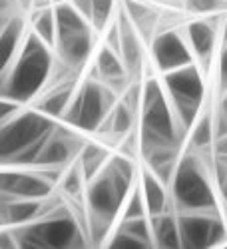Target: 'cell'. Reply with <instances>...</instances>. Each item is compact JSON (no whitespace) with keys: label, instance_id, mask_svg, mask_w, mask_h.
Masks as SVG:
<instances>
[{"label":"cell","instance_id":"28","mask_svg":"<svg viewBox=\"0 0 227 249\" xmlns=\"http://www.w3.org/2000/svg\"><path fill=\"white\" fill-rule=\"evenodd\" d=\"M114 2L116 0H92V18L90 22L96 28V32H102L110 26V18L114 14Z\"/></svg>","mask_w":227,"mask_h":249},{"label":"cell","instance_id":"27","mask_svg":"<svg viewBox=\"0 0 227 249\" xmlns=\"http://www.w3.org/2000/svg\"><path fill=\"white\" fill-rule=\"evenodd\" d=\"M138 217H150L146 197H143V192L140 185H136L130 192L126 203H123V210H122V219H138Z\"/></svg>","mask_w":227,"mask_h":249},{"label":"cell","instance_id":"1","mask_svg":"<svg viewBox=\"0 0 227 249\" xmlns=\"http://www.w3.org/2000/svg\"><path fill=\"white\" fill-rule=\"evenodd\" d=\"M136 168L134 160L126 154H118L108 160L96 178L86 183V233L94 243H102L122 213L130 192L134 190Z\"/></svg>","mask_w":227,"mask_h":249},{"label":"cell","instance_id":"18","mask_svg":"<svg viewBox=\"0 0 227 249\" xmlns=\"http://www.w3.org/2000/svg\"><path fill=\"white\" fill-rule=\"evenodd\" d=\"M76 86H74V80H68V82H62L58 86H52V88H46L36 100V110L42 112L50 118H64L70 104L76 96Z\"/></svg>","mask_w":227,"mask_h":249},{"label":"cell","instance_id":"3","mask_svg":"<svg viewBox=\"0 0 227 249\" xmlns=\"http://www.w3.org/2000/svg\"><path fill=\"white\" fill-rule=\"evenodd\" d=\"M12 231L18 247H32V249H62V247H78L84 243L82 227L76 215L62 203L60 199L48 197L46 212L38 219L8 227Z\"/></svg>","mask_w":227,"mask_h":249},{"label":"cell","instance_id":"19","mask_svg":"<svg viewBox=\"0 0 227 249\" xmlns=\"http://www.w3.org/2000/svg\"><path fill=\"white\" fill-rule=\"evenodd\" d=\"M138 112L134 108H130L122 98L118 100V104L114 106V110L108 114V118L102 122V126L98 128V134L102 136H110L114 142H122L126 136H130L134 132L136 120H138Z\"/></svg>","mask_w":227,"mask_h":249},{"label":"cell","instance_id":"11","mask_svg":"<svg viewBox=\"0 0 227 249\" xmlns=\"http://www.w3.org/2000/svg\"><path fill=\"white\" fill-rule=\"evenodd\" d=\"M68 124L66 126H56L38 156L36 168H68L70 163H74L82 148L86 146V142Z\"/></svg>","mask_w":227,"mask_h":249},{"label":"cell","instance_id":"5","mask_svg":"<svg viewBox=\"0 0 227 249\" xmlns=\"http://www.w3.org/2000/svg\"><path fill=\"white\" fill-rule=\"evenodd\" d=\"M170 192L175 212L217 210V199L208 176V168L197 152L188 150V154L179 158L174 179L170 183Z\"/></svg>","mask_w":227,"mask_h":249},{"label":"cell","instance_id":"20","mask_svg":"<svg viewBox=\"0 0 227 249\" xmlns=\"http://www.w3.org/2000/svg\"><path fill=\"white\" fill-rule=\"evenodd\" d=\"M24 20L20 14H12L10 18L2 20L0 28V54H2V70H6L14 58L18 56L20 48L24 44Z\"/></svg>","mask_w":227,"mask_h":249},{"label":"cell","instance_id":"14","mask_svg":"<svg viewBox=\"0 0 227 249\" xmlns=\"http://www.w3.org/2000/svg\"><path fill=\"white\" fill-rule=\"evenodd\" d=\"M92 78H98L102 82H106L110 88H114L118 94H123V90L128 88L130 84V74L126 70V64H123L122 56L110 48L108 44H104L98 54H96V62H94V68H92Z\"/></svg>","mask_w":227,"mask_h":249},{"label":"cell","instance_id":"23","mask_svg":"<svg viewBox=\"0 0 227 249\" xmlns=\"http://www.w3.org/2000/svg\"><path fill=\"white\" fill-rule=\"evenodd\" d=\"M215 142V126H213V112H201L193 128L190 130V150L197 154L213 152Z\"/></svg>","mask_w":227,"mask_h":249},{"label":"cell","instance_id":"9","mask_svg":"<svg viewBox=\"0 0 227 249\" xmlns=\"http://www.w3.org/2000/svg\"><path fill=\"white\" fill-rule=\"evenodd\" d=\"M181 247L203 249L215 247L227 239V221L219 210L211 212H177Z\"/></svg>","mask_w":227,"mask_h":249},{"label":"cell","instance_id":"37","mask_svg":"<svg viewBox=\"0 0 227 249\" xmlns=\"http://www.w3.org/2000/svg\"><path fill=\"white\" fill-rule=\"evenodd\" d=\"M223 40H225V44H227V16L223 20Z\"/></svg>","mask_w":227,"mask_h":249},{"label":"cell","instance_id":"2","mask_svg":"<svg viewBox=\"0 0 227 249\" xmlns=\"http://www.w3.org/2000/svg\"><path fill=\"white\" fill-rule=\"evenodd\" d=\"M52 50L36 32L28 34L14 62L2 70V98L26 104L42 94L56 64Z\"/></svg>","mask_w":227,"mask_h":249},{"label":"cell","instance_id":"34","mask_svg":"<svg viewBox=\"0 0 227 249\" xmlns=\"http://www.w3.org/2000/svg\"><path fill=\"white\" fill-rule=\"evenodd\" d=\"M72 4L80 10V14L84 18H92V0H72Z\"/></svg>","mask_w":227,"mask_h":249},{"label":"cell","instance_id":"31","mask_svg":"<svg viewBox=\"0 0 227 249\" xmlns=\"http://www.w3.org/2000/svg\"><path fill=\"white\" fill-rule=\"evenodd\" d=\"M217 88L221 94L227 92V44L219 52V60H217Z\"/></svg>","mask_w":227,"mask_h":249},{"label":"cell","instance_id":"33","mask_svg":"<svg viewBox=\"0 0 227 249\" xmlns=\"http://www.w3.org/2000/svg\"><path fill=\"white\" fill-rule=\"evenodd\" d=\"M213 158L227 160V134L215 138V142H213Z\"/></svg>","mask_w":227,"mask_h":249},{"label":"cell","instance_id":"12","mask_svg":"<svg viewBox=\"0 0 227 249\" xmlns=\"http://www.w3.org/2000/svg\"><path fill=\"white\" fill-rule=\"evenodd\" d=\"M52 190L54 183L40 170H4L0 176V194H2V197L46 199L52 196Z\"/></svg>","mask_w":227,"mask_h":249},{"label":"cell","instance_id":"30","mask_svg":"<svg viewBox=\"0 0 227 249\" xmlns=\"http://www.w3.org/2000/svg\"><path fill=\"white\" fill-rule=\"evenodd\" d=\"M110 247H114V249H143V247H150V245L116 227L114 235L110 237Z\"/></svg>","mask_w":227,"mask_h":249},{"label":"cell","instance_id":"26","mask_svg":"<svg viewBox=\"0 0 227 249\" xmlns=\"http://www.w3.org/2000/svg\"><path fill=\"white\" fill-rule=\"evenodd\" d=\"M84 183H88V181H86L84 174H82L78 161H74V163H70L66 168V172H64V176H62L58 185H60L62 192H64L68 197L80 199L78 196H82V192H84Z\"/></svg>","mask_w":227,"mask_h":249},{"label":"cell","instance_id":"25","mask_svg":"<svg viewBox=\"0 0 227 249\" xmlns=\"http://www.w3.org/2000/svg\"><path fill=\"white\" fill-rule=\"evenodd\" d=\"M34 32L44 40V42L54 48L56 46V36H58V24H56V12L54 8H40L34 14Z\"/></svg>","mask_w":227,"mask_h":249},{"label":"cell","instance_id":"6","mask_svg":"<svg viewBox=\"0 0 227 249\" xmlns=\"http://www.w3.org/2000/svg\"><path fill=\"white\" fill-rule=\"evenodd\" d=\"M163 86H166V92L170 96L179 130L183 132V136L190 134L193 124L203 112L205 84H203L201 70L193 62L190 66L166 72L163 74Z\"/></svg>","mask_w":227,"mask_h":249},{"label":"cell","instance_id":"17","mask_svg":"<svg viewBox=\"0 0 227 249\" xmlns=\"http://www.w3.org/2000/svg\"><path fill=\"white\" fill-rule=\"evenodd\" d=\"M185 38L193 50L195 60L201 66H210L217 46V22L211 20H195L185 26Z\"/></svg>","mask_w":227,"mask_h":249},{"label":"cell","instance_id":"16","mask_svg":"<svg viewBox=\"0 0 227 249\" xmlns=\"http://www.w3.org/2000/svg\"><path fill=\"white\" fill-rule=\"evenodd\" d=\"M46 199H22V197H2L0 199V223L2 227H18L38 219L46 212Z\"/></svg>","mask_w":227,"mask_h":249},{"label":"cell","instance_id":"36","mask_svg":"<svg viewBox=\"0 0 227 249\" xmlns=\"http://www.w3.org/2000/svg\"><path fill=\"white\" fill-rule=\"evenodd\" d=\"M32 2H34V0H20V6H22V8H30Z\"/></svg>","mask_w":227,"mask_h":249},{"label":"cell","instance_id":"13","mask_svg":"<svg viewBox=\"0 0 227 249\" xmlns=\"http://www.w3.org/2000/svg\"><path fill=\"white\" fill-rule=\"evenodd\" d=\"M94 26L80 30L68 36H58L54 54L64 64H68L72 70H80L88 62L92 50H94Z\"/></svg>","mask_w":227,"mask_h":249},{"label":"cell","instance_id":"21","mask_svg":"<svg viewBox=\"0 0 227 249\" xmlns=\"http://www.w3.org/2000/svg\"><path fill=\"white\" fill-rule=\"evenodd\" d=\"M140 188L143 192V197H146V205H148L150 215H159L163 212L172 210V197L168 192L170 185L163 183L152 170H146L141 174Z\"/></svg>","mask_w":227,"mask_h":249},{"label":"cell","instance_id":"22","mask_svg":"<svg viewBox=\"0 0 227 249\" xmlns=\"http://www.w3.org/2000/svg\"><path fill=\"white\" fill-rule=\"evenodd\" d=\"M150 223H152V235H154L156 247H161V249L181 247L177 213L174 210H168L159 215H150Z\"/></svg>","mask_w":227,"mask_h":249},{"label":"cell","instance_id":"15","mask_svg":"<svg viewBox=\"0 0 227 249\" xmlns=\"http://www.w3.org/2000/svg\"><path fill=\"white\" fill-rule=\"evenodd\" d=\"M120 24V36H122V46H120V56L126 64V70L130 78H138L143 68V48H141V34L134 26L130 16L123 10L118 18Z\"/></svg>","mask_w":227,"mask_h":249},{"label":"cell","instance_id":"4","mask_svg":"<svg viewBox=\"0 0 227 249\" xmlns=\"http://www.w3.org/2000/svg\"><path fill=\"white\" fill-rule=\"evenodd\" d=\"M140 110V142L141 154L156 148H179L185 138L179 130L168 92L156 78L143 82Z\"/></svg>","mask_w":227,"mask_h":249},{"label":"cell","instance_id":"8","mask_svg":"<svg viewBox=\"0 0 227 249\" xmlns=\"http://www.w3.org/2000/svg\"><path fill=\"white\" fill-rule=\"evenodd\" d=\"M58 124L54 118L34 110L18 112L12 120L0 124V160L8 163L16 154L46 138Z\"/></svg>","mask_w":227,"mask_h":249},{"label":"cell","instance_id":"32","mask_svg":"<svg viewBox=\"0 0 227 249\" xmlns=\"http://www.w3.org/2000/svg\"><path fill=\"white\" fill-rule=\"evenodd\" d=\"M18 112H20V104L18 102L8 100V98H2V102H0V124L12 120Z\"/></svg>","mask_w":227,"mask_h":249},{"label":"cell","instance_id":"35","mask_svg":"<svg viewBox=\"0 0 227 249\" xmlns=\"http://www.w3.org/2000/svg\"><path fill=\"white\" fill-rule=\"evenodd\" d=\"M52 4H54V0H34L32 8L40 10V8H48V6H52Z\"/></svg>","mask_w":227,"mask_h":249},{"label":"cell","instance_id":"7","mask_svg":"<svg viewBox=\"0 0 227 249\" xmlns=\"http://www.w3.org/2000/svg\"><path fill=\"white\" fill-rule=\"evenodd\" d=\"M118 100L120 94L114 88H110L106 82L90 76L76 90V96L64 116V124L82 132H98L102 122L114 110Z\"/></svg>","mask_w":227,"mask_h":249},{"label":"cell","instance_id":"24","mask_svg":"<svg viewBox=\"0 0 227 249\" xmlns=\"http://www.w3.org/2000/svg\"><path fill=\"white\" fill-rule=\"evenodd\" d=\"M110 158L112 156L104 146H100V143H86V146L82 148L80 156L76 158V161L80 165L82 174H84L86 181H90L92 178H96L102 170H104V165L108 163Z\"/></svg>","mask_w":227,"mask_h":249},{"label":"cell","instance_id":"10","mask_svg":"<svg viewBox=\"0 0 227 249\" xmlns=\"http://www.w3.org/2000/svg\"><path fill=\"white\" fill-rule=\"evenodd\" d=\"M152 60L156 68L161 74H166L193 64L195 56L185 34L177 30H163L152 40Z\"/></svg>","mask_w":227,"mask_h":249},{"label":"cell","instance_id":"29","mask_svg":"<svg viewBox=\"0 0 227 249\" xmlns=\"http://www.w3.org/2000/svg\"><path fill=\"white\" fill-rule=\"evenodd\" d=\"M225 6V0H183V8L197 16H211Z\"/></svg>","mask_w":227,"mask_h":249}]
</instances>
